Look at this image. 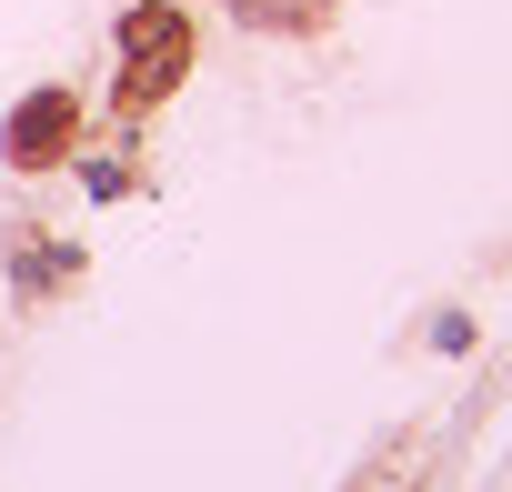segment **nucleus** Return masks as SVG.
I'll return each mask as SVG.
<instances>
[{
	"label": "nucleus",
	"instance_id": "nucleus-3",
	"mask_svg": "<svg viewBox=\"0 0 512 492\" xmlns=\"http://www.w3.org/2000/svg\"><path fill=\"white\" fill-rule=\"evenodd\" d=\"M0 272H11L21 302H51V292L81 282V241H41L31 221H11V231H0Z\"/></svg>",
	"mask_w": 512,
	"mask_h": 492
},
{
	"label": "nucleus",
	"instance_id": "nucleus-1",
	"mask_svg": "<svg viewBox=\"0 0 512 492\" xmlns=\"http://www.w3.org/2000/svg\"><path fill=\"white\" fill-rule=\"evenodd\" d=\"M181 71H191V21L171 11V0L121 11V121H141L151 101H171Z\"/></svg>",
	"mask_w": 512,
	"mask_h": 492
},
{
	"label": "nucleus",
	"instance_id": "nucleus-4",
	"mask_svg": "<svg viewBox=\"0 0 512 492\" xmlns=\"http://www.w3.org/2000/svg\"><path fill=\"white\" fill-rule=\"evenodd\" d=\"M231 11L262 31H312V21H332V0H231Z\"/></svg>",
	"mask_w": 512,
	"mask_h": 492
},
{
	"label": "nucleus",
	"instance_id": "nucleus-5",
	"mask_svg": "<svg viewBox=\"0 0 512 492\" xmlns=\"http://www.w3.org/2000/svg\"><path fill=\"white\" fill-rule=\"evenodd\" d=\"M432 352H472V312H442L432 322Z\"/></svg>",
	"mask_w": 512,
	"mask_h": 492
},
{
	"label": "nucleus",
	"instance_id": "nucleus-2",
	"mask_svg": "<svg viewBox=\"0 0 512 492\" xmlns=\"http://www.w3.org/2000/svg\"><path fill=\"white\" fill-rule=\"evenodd\" d=\"M71 141H81V91H61V81L21 91L11 121H0V151H11V171H61Z\"/></svg>",
	"mask_w": 512,
	"mask_h": 492
}]
</instances>
